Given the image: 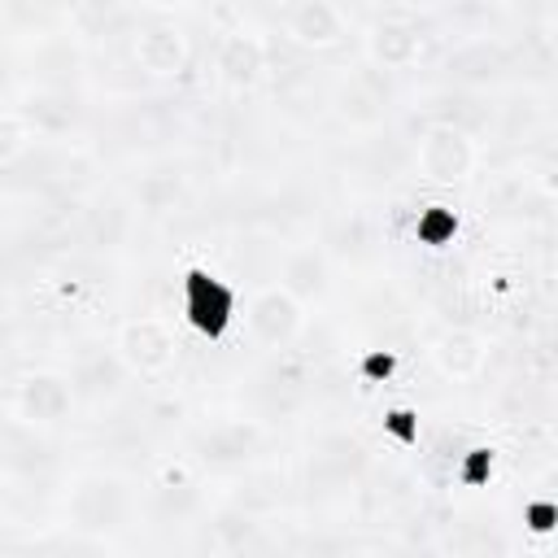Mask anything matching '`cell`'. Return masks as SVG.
<instances>
[{"instance_id":"cell-1","label":"cell","mask_w":558,"mask_h":558,"mask_svg":"<svg viewBox=\"0 0 558 558\" xmlns=\"http://www.w3.org/2000/svg\"><path fill=\"white\" fill-rule=\"evenodd\" d=\"M135 519V488L113 471H78L65 488V523L87 536H113Z\"/></svg>"},{"instance_id":"cell-2","label":"cell","mask_w":558,"mask_h":558,"mask_svg":"<svg viewBox=\"0 0 558 558\" xmlns=\"http://www.w3.org/2000/svg\"><path fill=\"white\" fill-rule=\"evenodd\" d=\"M414 166L436 187H458L480 170V144L462 122L436 118L414 140Z\"/></svg>"},{"instance_id":"cell-3","label":"cell","mask_w":558,"mask_h":558,"mask_svg":"<svg viewBox=\"0 0 558 558\" xmlns=\"http://www.w3.org/2000/svg\"><path fill=\"white\" fill-rule=\"evenodd\" d=\"M113 353L118 362L126 366V375H140V379H161L179 366V353H183V340L179 331L170 327V318L161 314H135V318H122L118 331H113Z\"/></svg>"},{"instance_id":"cell-4","label":"cell","mask_w":558,"mask_h":558,"mask_svg":"<svg viewBox=\"0 0 558 558\" xmlns=\"http://www.w3.org/2000/svg\"><path fill=\"white\" fill-rule=\"evenodd\" d=\"M74 401H78V392H74L70 375H61V371H26V375L13 379L9 410H13V418H22L35 432H52L74 414Z\"/></svg>"},{"instance_id":"cell-5","label":"cell","mask_w":558,"mask_h":558,"mask_svg":"<svg viewBox=\"0 0 558 558\" xmlns=\"http://www.w3.org/2000/svg\"><path fill=\"white\" fill-rule=\"evenodd\" d=\"M244 331L262 349H288L305 331V301H296L283 283H266L244 305Z\"/></svg>"},{"instance_id":"cell-6","label":"cell","mask_w":558,"mask_h":558,"mask_svg":"<svg viewBox=\"0 0 558 558\" xmlns=\"http://www.w3.org/2000/svg\"><path fill=\"white\" fill-rule=\"evenodd\" d=\"M493 357V340L480 331V327H466V323H449L440 327L432 340H427V362L440 379L449 384H471L484 375Z\"/></svg>"},{"instance_id":"cell-7","label":"cell","mask_w":558,"mask_h":558,"mask_svg":"<svg viewBox=\"0 0 558 558\" xmlns=\"http://www.w3.org/2000/svg\"><path fill=\"white\" fill-rule=\"evenodd\" d=\"M362 48H366V61H371V65L401 74V70H414V65L423 61V52H427V31H423L414 17H405V13H388V17H375V22L366 26Z\"/></svg>"},{"instance_id":"cell-8","label":"cell","mask_w":558,"mask_h":558,"mask_svg":"<svg viewBox=\"0 0 558 558\" xmlns=\"http://www.w3.org/2000/svg\"><path fill=\"white\" fill-rule=\"evenodd\" d=\"M440 70H445L449 83L484 87V83H497L510 70V48L501 39H493V35H466L445 52Z\"/></svg>"},{"instance_id":"cell-9","label":"cell","mask_w":558,"mask_h":558,"mask_svg":"<svg viewBox=\"0 0 558 558\" xmlns=\"http://www.w3.org/2000/svg\"><path fill=\"white\" fill-rule=\"evenodd\" d=\"M283 35H288V44H296L305 52H327V48L344 44L349 22L336 0H296L283 13Z\"/></svg>"},{"instance_id":"cell-10","label":"cell","mask_w":558,"mask_h":558,"mask_svg":"<svg viewBox=\"0 0 558 558\" xmlns=\"http://www.w3.org/2000/svg\"><path fill=\"white\" fill-rule=\"evenodd\" d=\"M135 65L148 74V78H179L187 65H192V39L183 26L174 22H153L135 35Z\"/></svg>"},{"instance_id":"cell-11","label":"cell","mask_w":558,"mask_h":558,"mask_svg":"<svg viewBox=\"0 0 558 558\" xmlns=\"http://www.w3.org/2000/svg\"><path fill=\"white\" fill-rule=\"evenodd\" d=\"M266 57L270 52H266V39L257 31H227L214 48V70L227 87L244 92L266 74Z\"/></svg>"},{"instance_id":"cell-12","label":"cell","mask_w":558,"mask_h":558,"mask_svg":"<svg viewBox=\"0 0 558 558\" xmlns=\"http://www.w3.org/2000/svg\"><path fill=\"white\" fill-rule=\"evenodd\" d=\"M279 283L296 296V301H318L331 288V262L318 244H288L279 253Z\"/></svg>"},{"instance_id":"cell-13","label":"cell","mask_w":558,"mask_h":558,"mask_svg":"<svg viewBox=\"0 0 558 558\" xmlns=\"http://www.w3.org/2000/svg\"><path fill=\"white\" fill-rule=\"evenodd\" d=\"M257 445H262V427L248 418H218L196 436V449L209 462H244L257 453Z\"/></svg>"},{"instance_id":"cell-14","label":"cell","mask_w":558,"mask_h":558,"mask_svg":"<svg viewBox=\"0 0 558 558\" xmlns=\"http://www.w3.org/2000/svg\"><path fill=\"white\" fill-rule=\"evenodd\" d=\"M17 113L31 122L35 135H65L78 122V109H74L70 87H48V83H39L35 92H26Z\"/></svg>"},{"instance_id":"cell-15","label":"cell","mask_w":558,"mask_h":558,"mask_svg":"<svg viewBox=\"0 0 558 558\" xmlns=\"http://www.w3.org/2000/svg\"><path fill=\"white\" fill-rule=\"evenodd\" d=\"M122 379H126V366L118 362V353H113V349H109V353L100 349V353L83 357V362L74 366V375H70L74 392H83V397H92V401L113 397V392L122 388Z\"/></svg>"},{"instance_id":"cell-16","label":"cell","mask_w":558,"mask_h":558,"mask_svg":"<svg viewBox=\"0 0 558 558\" xmlns=\"http://www.w3.org/2000/svg\"><path fill=\"white\" fill-rule=\"evenodd\" d=\"M336 113H340L344 122H353V126H375V122L384 118V105H379V96L366 92V78H353V83L340 87Z\"/></svg>"},{"instance_id":"cell-17","label":"cell","mask_w":558,"mask_h":558,"mask_svg":"<svg viewBox=\"0 0 558 558\" xmlns=\"http://www.w3.org/2000/svg\"><path fill=\"white\" fill-rule=\"evenodd\" d=\"M135 201H140L148 214H170V209L183 201V183H179V174H148V179H140Z\"/></svg>"},{"instance_id":"cell-18","label":"cell","mask_w":558,"mask_h":558,"mask_svg":"<svg viewBox=\"0 0 558 558\" xmlns=\"http://www.w3.org/2000/svg\"><path fill=\"white\" fill-rule=\"evenodd\" d=\"M31 140H35L31 122H26L17 109H0V170L13 166L17 157H26Z\"/></svg>"},{"instance_id":"cell-19","label":"cell","mask_w":558,"mask_h":558,"mask_svg":"<svg viewBox=\"0 0 558 558\" xmlns=\"http://www.w3.org/2000/svg\"><path fill=\"white\" fill-rule=\"evenodd\" d=\"M144 4H153V9H187L192 0H144Z\"/></svg>"}]
</instances>
